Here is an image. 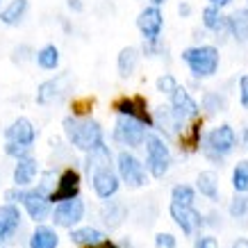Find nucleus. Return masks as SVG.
Returning a JSON list of instances; mask_svg holds the SVG:
<instances>
[{
  "label": "nucleus",
  "mask_w": 248,
  "mask_h": 248,
  "mask_svg": "<svg viewBox=\"0 0 248 248\" xmlns=\"http://www.w3.org/2000/svg\"><path fill=\"white\" fill-rule=\"evenodd\" d=\"M205 226H212V228H218V214L212 212L210 217H205Z\"/></svg>",
  "instance_id": "obj_42"
},
{
  "label": "nucleus",
  "mask_w": 248,
  "mask_h": 248,
  "mask_svg": "<svg viewBox=\"0 0 248 248\" xmlns=\"http://www.w3.org/2000/svg\"><path fill=\"white\" fill-rule=\"evenodd\" d=\"M64 135L71 141V146H76L78 151L91 153L96 151L98 146H103V128L96 119L91 116H66L64 123Z\"/></svg>",
  "instance_id": "obj_1"
},
{
  "label": "nucleus",
  "mask_w": 248,
  "mask_h": 248,
  "mask_svg": "<svg viewBox=\"0 0 248 248\" xmlns=\"http://www.w3.org/2000/svg\"><path fill=\"white\" fill-rule=\"evenodd\" d=\"M68 239L80 248H91L100 244V241H105V234H103V230H98L93 226H82V228H73Z\"/></svg>",
  "instance_id": "obj_19"
},
{
  "label": "nucleus",
  "mask_w": 248,
  "mask_h": 248,
  "mask_svg": "<svg viewBox=\"0 0 248 248\" xmlns=\"http://www.w3.org/2000/svg\"><path fill=\"white\" fill-rule=\"evenodd\" d=\"M171 166V151L159 135L151 132L146 139V169L153 178H164Z\"/></svg>",
  "instance_id": "obj_4"
},
{
  "label": "nucleus",
  "mask_w": 248,
  "mask_h": 248,
  "mask_svg": "<svg viewBox=\"0 0 248 248\" xmlns=\"http://www.w3.org/2000/svg\"><path fill=\"white\" fill-rule=\"evenodd\" d=\"M239 100H241V107L248 109V76L239 78Z\"/></svg>",
  "instance_id": "obj_40"
},
{
  "label": "nucleus",
  "mask_w": 248,
  "mask_h": 248,
  "mask_svg": "<svg viewBox=\"0 0 248 248\" xmlns=\"http://www.w3.org/2000/svg\"><path fill=\"white\" fill-rule=\"evenodd\" d=\"M237 141H239V139H237V132L232 130V125L223 123V125H217L214 130H210V132L203 137V143H201V146H203L205 157L210 159V162H214V164H221V162L234 151Z\"/></svg>",
  "instance_id": "obj_2"
},
{
  "label": "nucleus",
  "mask_w": 248,
  "mask_h": 248,
  "mask_svg": "<svg viewBox=\"0 0 248 248\" xmlns=\"http://www.w3.org/2000/svg\"><path fill=\"white\" fill-rule=\"evenodd\" d=\"M153 121H155V125H153V128H157L159 132H162L164 137H169V139L180 137L182 130L187 128V123L175 116V112H173L171 105H159L157 109L153 112Z\"/></svg>",
  "instance_id": "obj_12"
},
{
  "label": "nucleus",
  "mask_w": 248,
  "mask_h": 248,
  "mask_svg": "<svg viewBox=\"0 0 248 248\" xmlns=\"http://www.w3.org/2000/svg\"><path fill=\"white\" fill-rule=\"evenodd\" d=\"M114 112L119 116H128V119H135L139 123H143L146 128H153L155 121H153V114L148 109V100L143 96H123L114 103Z\"/></svg>",
  "instance_id": "obj_7"
},
{
  "label": "nucleus",
  "mask_w": 248,
  "mask_h": 248,
  "mask_svg": "<svg viewBox=\"0 0 248 248\" xmlns=\"http://www.w3.org/2000/svg\"><path fill=\"white\" fill-rule=\"evenodd\" d=\"M148 128L139 123L135 119H128V116H119L116 123H114V141L125 146V148H139V146H146V139H148Z\"/></svg>",
  "instance_id": "obj_6"
},
{
  "label": "nucleus",
  "mask_w": 248,
  "mask_h": 248,
  "mask_svg": "<svg viewBox=\"0 0 248 248\" xmlns=\"http://www.w3.org/2000/svg\"><path fill=\"white\" fill-rule=\"evenodd\" d=\"M100 218H103V223H105L109 230H116V228L128 218V207L119 201H107L103 205V210H100Z\"/></svg>",
  "instance_id": "obj_21"
},
{
  "label": "nucleus",
  "mask_w": 248,
  "mask_h": 248,
  "mask_svg": "<svg viewBox=\"0 0 248 248\" xmlns=\"http://www.w3.org/2000/svg\"><path fill=\"white\" fill-rule=\"evenodd\" d=\"M91 248H123V246L116 244V241H112V239H105V241H100V244H96V246H91Z\"/></svg>",
  "instance_id": "obj_41"
},
{
  "label": "nucleus",
  "mask_w": 248,
  "mask_h": 248,
  "mask_svg": "<svg viewBox=\"0 0 248 248\" xmlns=\"http://www.w3.org/2000/svg\"><path fill=\"white\" fill-rule=\"evenodd\" d=\"M194 248H218V241L212 234H198L194 239Z\"/></svg>",
  "instance_id": "obj_37"
},
{
  "label": "nucleus",
  "mask_w": 248,
  "mask_h": 248,
  "mask_svg": "<svg viewBox=\"0 0 248 248\" xmlns=\"http://www.w3.org/2000/svg\"><path fill=\"white\" fill-rule=\"evenodd\" d=\"M116 171H119V178L130 189H141L148 182V169H146V164H141V159L130 151H121L116 155Z\"/></svg>",
  "instance_id": "obj_5"
},
{
  "label": "nucleus",
  "mask_w": 248,
  "mask_h": 248,
  "mask_svg": "<svg viewBox=\"0 0 248 248\" xmlns=\"http://www.w3.org/2000/svg\"><path fill=\"white\" fill-rule=\"evenodd\" d=\"M5 153H7L9 157H16V159L28 157V148H21L16 143H5Z\"/></svg>",
  "instance_id": "obj_39"
},
{
  "label": "nucleus",
  "mask_w": 248,
  "mask_h": 248,
  "mask_svg": "<svg viewBox=\"0 0 248 248\" xmlns=\"http://www.w3.org/2000/svg\"><path fill=\"white\" fill-rule=\"evenodd\" d=\"M68 7L73 12H82V0H68Z\"/></svg>",
  "instance_id": "obj_44"
},
{
  "label": "nucleus",
  "mask_w": 248,
  "mask_h": 248,
  "mask_svg": "<svg viewBox=\"0 0 248 248\" xmlns=\"http://www.w3.org/2000/svg\"><path fill=\"white\" fill-rule=\"evenodd\" d=\"M25 9H28V0H12L7 7L0 12V21L5 25H16V23H21Z\"/></svg>",
  "instance_id": "obj_28"
},
{
  "label": "nucleus",
  "mask_w": 248,
  "mask_h": 248,
  "mask_svg": "<svg viewBox=\"0 0 248 248\" xmlns=\"http://www.w3.org/2000/svg\"><path fill=\"white\" fill-rule=\"evenodd\" d=\"M91 178V189H93V194L98 198H103V201H112L116 191L121 187V178L112 169H103V171H96Z\"/></svg>",
  "instance_id": "obj_13"
},
{
  "label": "nucleus",
  "mask_w": 248,
  "mask_h": 248,
  "mask_svg": "<svg viewBox=\"0 0 248 248\" xmlns=\"http://www.w3.org/2000/svg\"><path fill=\"white\" fill-rule=\"evenodd\" d=\"M230 0H210V5L212 7H217V9H221V7H226Z\"/></svg>",
  "instance_id": "obj_45"
},
{
  "label": "nucleus",
  "mask_w": 248,
  "mask_h": 248,
  "mask_svg": "<svg viewBox=\"0 0 248 248\" xmlns=\"http://www.w3.org/2000/svg\"><path fill=\"white\" fill-rule=\"evenodd\" d=\"M228 212H230L232 218H246L248 217V194H234Z\"/></svg>",
  "instance_id": "obj_34"
},
{
  "label": "nucleus",
  "mask_w": 248,
  "mask_h": 248,
  "mask_svg": "<svg viewBox=\"0 0 248 248\" xmlns=\"http://www.w3.org/2000/svg\"><path fill=\"white\" fill-rule=\"evenodd\" d=\"M60 246V237L53 228L37 226L34 232L30 234V248H57Z\"/></svg>",
  "instance_id": "obj_25"
},
{
  "label": "nucleus",
  "mask_w": 248,
  "mask_h": 248,
  "mask_svg": "<svg viewBox=\"0 0 248 248\" xmlns=\"http://www.w3.org/2000/svg\"><path fill=\"white\" fill-rule=\"evenodd\" d=\"M171 107L175 112V116L180 121H185V123L201 119V107H198V103L191 98V93L185 87H178V91L171 96Z\"/></svg>",
  "instance_id": "obj_14"
},
{
  "label": "nucleus",
  "mask_w": 248,
  "mask_h": 248,
  "mask_svg": "<svg viewBox=\"0 0 248 248\" xmlns=\"http://www.w3.org/2000/svg\"><path fill=\"white\" fill-rule=\"evenodd\" d=\"M171 203L185 205V207H194L196 203V189L191 185H175L171 191Z\"/></svg>",
  "instance_id": "obj_29"
},
{
  "label": "nucleus",
  "mask_w": 248,
  "mask_h": 248,
  "mask_svg": "<svg viewBox=\"0 0 248 248\" xmlns=\"http://www.w3.org/2000/svg\"><path fill=\"white\" fill-rule=\"evenodd\" d=\"M196 191L210 201H218V178L214 171H201L196 178Z\"/></svg>",
  "instance_id": "obj_24"
},
{
  "label": "nucleus",
  "mask_w": 248,
  "mask_h": 248,
  "mask_svg": "<svg viewBox=\"0 0 248 248\" xmlns=\"http://www.w3.org/2000/svg\"><path fill=\"white\" fill-rule=\"evenodd\" d=\"M228 30L237 41H248V9H237L232 16H228Z\"/></svg>",
  "instance_id": "obj_27"
},
{
  "label": "nucleus",
  "mask_w": 248,
  "mask_h": 248,
  "mask_svg": "<svg viewBox=\"0 0 248 248\" xmlns=\"http://www.w3.org/2000/svg\"><path fill=\"white\" fill-rule=\"evenodd\" d=\"M178 139H180L182 151L194 153L196 148H201V143H203V121L201 119L191 121V125L182 130V135Z\"/></svg>",
  "instance_id": "obj_23"
},
{
  "label": "nucleus",
  "mask_w": 248,
  "mask_h": 248,
  "mask_svg": "<svg viewBox=\"0 0 248 248\" xmlns=\"http://www.w3.org/2000/svg\"><path fill=\"white\" fill-rule=\"evenodd\" d=\"M203 109L210 116H214V114L223 112L226 109V98L221 96V93H214V91H210V93H205L203 96Z\"/></svg>",
  "instance_id": "obj_33"
},
{
  "label": "nucleus",
  "mask_w": 248,
  "mask_h": 248,
  "mask_svg": "<svg viewBox=\"0 0 248 248\" xmlns=\"http://www.w3.org/2000/svg\"><path fill=\"white\" fill-rule=\"evenodd\" d=\"M21 205L25 207V212L30 214L32 221H46L48 214H50V207H53V201H50V191L44 187L32 189V191H23L21 196Z\"/></svg>",
  "instance_id": "obj_8"
},
{
  "label": "nucleus",
  "mask_w": 248,
  "mask_h": 248,
  "mask_svg": "<svg viewBox=\"0 0 248 248\" xmlns=\"http://www.w3.org/2000/svg\"><path fill=\"white\" fill-rule=\"evenodd\" d=\"M180 84L175 82V78L173 76H159L157 78V91L159 93H166V96H173L175 91H178Z\"/></svg>",
  "instance_id": "obj_35"
},
{
  "label": "nucleus",
  "mask_w": 248,
  "mask_h": 248,
  "mask_svg": "<svg viewBox=\"0 0 248 248\" xmlns=\"http://www.w3.org/2000/svg\"><path fill=\"white\" fill-rule=\"evenodd\" d=\"M84 169H87V173H89V175H93L96 171H103V169H112V151H109L105 143H103V146H98L96 151L87 153Z\"/></svg>",
  "instance_id": "obj_22"
},
{
  "label": "nucleus",
  "mask_w": 248,
  "mask_h": 248,
  "mask_svg": "<svg viewBox=\"0 0 248 248\" xmlns=\"http://www.w3.org/2000/svg\"><path fill=\"white\" fill-rule=\"evenodd\" d=\"M84 218V201L82 198H73V201H64L57 203L53 210V223L60 228H71L78 226Z\"/></svg>",
  "instance_id": "obj_11"
},
{
  "label": "nucleus",
  "mask_w": 248,
  "mask_h": 248,
  "mask_svg": "<svg viewBox=\"0 0 248 248\" xmlns=\"http://www.w3.org/2000/svg\"><path fill=\"white\" fill-rule=\"evenodd\" d=\"M155 246L157 248H175L178 246V239H175L171 232H157L155 234Z\"/></svg>",
  "instance_id": "obj_36"
},
{
  "label": "nucleus",
  "mask_w": 248,
  "mask_h": 248,
  "mask_svg": "<svg viewBox=\"0 0 248 248\" xmlns=\"http://www.w3.org/2000/svg\"><path fill=\"white\" fill-rule=\"evenodd\" d=\"M178 12H180V16H189V14H191V7H189V5H185V2H182L180 7H178Z\"/></svg>",
  "instance_id": "obj_46"
},
{
  "label": "nucleus",
  "mask_w": 248,
  "mask_h": 248,
  "mask_svg": "<svg viewBox=\"0 0 248 248\" xmlns=\"http://www.w3.org/2000/svg\"><path fill=\"white\" fill-rule=\"evenodd\" d=\"M137 62H139V50L135 46H125L123 50L116 57V68H119V76L121 78H130L135 73Z\"/></svg>",
  "instance_id": "obj_26"
},
{
  "label": "nucleus",
  "mask_w": 248,
  "mask_h": 248,
  "mask_svg": "<svg viewBox=\"0 0 248 248\" xmlns=\"http://www.w3.org/2000/svg\"><path fill=\"white\" fill-rule=\"evenodd\" d=\"M68 87H71L68 73L66 76H57V78H53V80H46L44 84H39V89H37V103L39 105H50V103L60 100V98L66 93Z\"/></svg>",
  "instance_id": "obj_17"
},
{
  "label": "nucleus",
  "mask_w": 248,
  "mask_h": 248,
  "mask_svg": "<svg viewBox=\"0 0 248 248\" xmlns=\"http://www.w3.org/2000/svg\"><path fill=\"white\" fill-rule=\"evenodd\" d=\"M37 173H39V164H37V159L34 157H23L16 162L14 166V185L18 189L21 187H28L34 178H37Z\"/></svg>",
  "instance_id": "obj_20"
},
{
  "label": "nucleus",
  "mask_w": 248,
  "mask_h": 248,
  "mask_svg": "<svg viewBox=\"0 0 248 248\" xmlns=\"http://www.w3.org/2000/svg\"><path fill=\"white\" fill-rule=\"evenodd\" d=\"M232 187L237 194H248V159L237 162L232 169Z\"/></svg>",
  "instance_id": "obj_31"
},
{
  "label": "nucleus",
  "mask_w": 248,
  "mask_h": 248,
  "mask_svg": "<svg viewBox=\"0 0 248 248\" xmlns=\"http://www.w3.org/2000/svg\"><path fill=\"white\" fill-rule=\"evenodd\" d=\"M164 25V16L159 12V7H146L141 14L137 16V28L143 34L146 41H159V32Z\"/></svg>",
  "instance_id": "obj_15"
},
{
  "label": "nucleus",
  "mask_w": 248,
  "mask_h": 248,
  "mask_svg": "<svg viewBox=\"0 0 248 248\" xmlns=\"http://www.w3.org/2000/svg\"><path fill=\"white\" fill-rule=\"evenodd\" d=\"M230 248H248V239L246 237H239V239H234V244Z\"/></svg>",
  "instance_id": "obj_43"
},
{
  "label": "nucleus",
  "mask_w": 248,
  "mask_h": 248,
  "mask_svg": "<svg viewBox=\"0 0 248 248\" xmlns=\"http://www.w3.org/2000/svg\"><path fill=\"white\" fill-rule=\"evenodd\" d=\"M80 185H82V175L76 169H64L60 173V178L55 182L50 201L53 203H64V201H73L80 198Z\"/></svg>",
  "instance_id": "obj_9"
},
{
  "label": "nucleus",
  "mask_w": 248,
  "mask_h": 248,
  "mask_svg": "<svg viewBox=\"0 0 248 248\" xmlns=\"http://www.w3.org/2000/svg\"><path fill=\"white\" fill-rule=\"evenodd\" d=\"M93 105V100H76L73 103V116H87Z\"/></svg>",
  "instance_id": "obj_38"
},
{
  "label": "nucleus",
  "mask_w": 248,
  "mask_h": 248,
  "mask_svg": "<svg viewBox=\"0 0 248 248\" xmlns=\"http://www.w3.org/2000/svg\"><path fill=\"white\" fill-rule=\"evenodd\" d=\"M37 64L41 68H46V71H53V68H57V64H60V50H57L53 44L44 46V48L37 53Z\"/></svg>",
  "instance_id": "obj_32"
},
{
  "label": "nucleus",
  "mask_w": 248,
  "mask_h": 248,
  "mask_svg": "<svg viewBox=\"0 0 248 248\" xmlns=\"http://www.w3.org/2000/svg\"><path fill=\"white\" fill-rule=\"evenodd\" d=\"M21 226V210L16 205L7 203L0 207V246L12 237Z\"/></svg>",
  "instance_id": "obj_18"
},
{
  "label": "nucleus",
  "mask_w": 248,
  "mask_h": 248,
  "mask_svg": "<svg viewBox=\"0 0 248 248\" xmlns=\"http://www.w3.org/2000/svg\"><path fill=\"white\" fill-rule=\"evenodd\" d=\"M151 2H153V7H159V5H162L164 0H151Z\"/></svg>",
  "instance_id": "obj_47"
},
{
  "label": "nucleus",
  "mask_w": 248,
  "mask_h": 248,
  "mask_svg": "<svg viewBox=\"0 0 248 248\" xmlns=\"http://www.w3.org/2000/svg\"><path fill=\"white\" fill-rule=\"evenodd\" d=\"M203 25L207 30H214V32H221V30H228V18L221 16L217 7H205L203 9Z\"/></svg>",
  "instance_id": "obj_30"
},
{
  "label": "nucleus",
  "mask_w": 248,
  "mask_h": 248,
  "mask_svg": "<svg viewBox=\"0 0 248 248\" xmlns=\"http://www.w3.org/2000/svg\"><path fill=\"white\" fill-rule=\"evenodd\" d=\"M182 60L189 66L191 76L203 80V78H212L218 68V50L214 46H194L187 48L182 53Z\"/></svg>",
  "instance_id": "obj_3"
},
{
  "label": "nucleus",
  "mask_w": 248,
  "mask_h": 248,
  "mask_svg": "<svg viewBox=\"0 0 248 248\" xmlns=\"http://www.w3.org/2000/svg\"><path fill=\"white\" fill-rule=\"evenodd\" d=\"M5 139L7 143H16V146H21V148H28L30 151V146L34 143L37 139V130L32 125L28 119H16L7 130H5Z\"/></svg>",
  "instance_id": "obj_16"
},
{
  "label": "nucleus",
  "mask_w": 248,
  "mask_h": 248,
  "mask_svg": "<svg viewBox=\"0 0 248 248\" xmlns=\"http://www.w3.org/2000/svg\"><path fill=\"white\" fill-rule=\"evenodd\" d=\"M169 214H171V218L175 221V226L180 228L187 237L196 234L198 230H203V226H205V217L196 210V207H185V205L171 203L169 205Z\"/></svg>",
  "instance_id": "obj_10"
}]
</instances>
